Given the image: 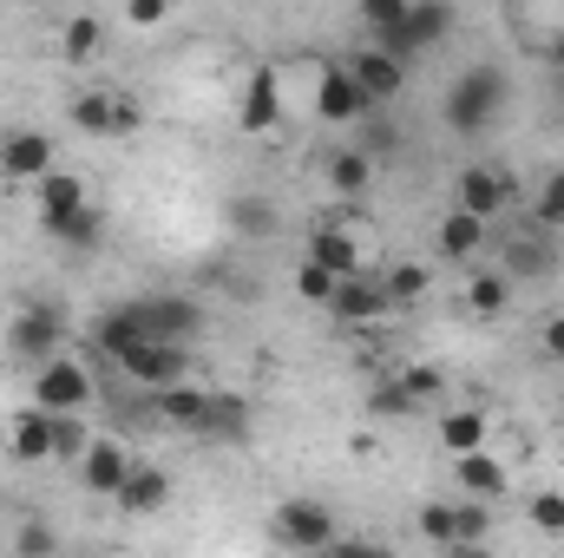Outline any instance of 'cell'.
<instances>
[{"label":"cell","mask_w":564,"mask_h":558,"mask_svg":"<svg viewBox=\"0 0 564 558\" xmlns=\"http://www.w3.org/2000/svg\"><path fill=\"white\" fill-rule=\"evenodd\" d=\"M506 73L499 66H466L453 86H446V106H440V119H446V132H459V139H479V132H492V119L506 112Z\"/></svg>","instance_id":"cell-1"},{"label":"cell","mask_w":564,"mask_h":558,"mask_svg":"<svg viewBox=\"0 0 564 558\" xmlns=\"http://www.w3.org/2000/svg\"><path fill=\"white\" fill-rule=\"evenodd\" d=\"M7 348H13V362H53L59 348H66V309L59 302H46V296H33V302H20L13 309V322H7Z\"/></svg>","instance_id":"cell-2"},{"label":"cell","mask_w":564,"mask_h":558,"mask_svg":"<svg viewBox=\"0 0 564 558\" xmlns=\"http://www.w3.org/2000/svg\"><path fill=\"white\" fill-rule=\"evenodd\" d=\"M33 401H40L46 415H86V408L99 401L93 368H86V362H73V355L59 348L53 362H40V368H33Z\"/></svg>","instance_id":"cell-3"},{"label":"cell","mask_w":564,"mask_h":558,"mask_svg":"<svg viewBox=\"0 0 564 558\" xmlns=\"http://www.w3.org/2000/svg\"><path fill=\"white\" fill-rule=\"evenodd\" d=\"M270 539H276L282 552H328L341 539L335 506H322V500H282L276 513H270Z\"/></svg>","instance_id":"cell-4"},{"label":"cell","mask_w":564,"mask_h":558,"mask_svg":"<svg viewBox=\"0 0 564 558\" xmlns=\"http://www.w3.org/2000/svg\"><path fill=\"white\" fill-rule=\"evenodd\" d=\"M453 20H459V13H453V0H414V7H408V20H401L394 33H381L375 46H388L394 60H408V66H414L426 46H446V40H453Z\"/></svg>","instance_id":"cell-5"},{"label":"cell","mask_w":564,"mask_h":558,"mask_svg":"<svg viewBox=\"0 0 564 558\" xmlns=\"http://www.w3.org/2000/svg\"><path fill=\"white\" fill-rule=\"evenodd\" d=\"M73 126L93 132V139H132V132L144 126V106L132 99V93H106V86H93V93L73 99Z\"/></svg>","instance_id":"cell-6"},{"label":"cell","mask_w":564,"mask_h":558,"mask_svg":"<svg viewBox=\"0 0 564 558\" xmlns=\"http://www.w3.org/2000/svg\"><path fill=\"white\" fill-rule=\"evenodd\" d=\"M328 315H335V322H348V329H375V322H388V315H394V296H388V282H381V277L355 270V277L335 282Z\"/></svg>","instance_id":"cell-7"},{"label":"cell","mask_w":564,"mask_h":558,"mask_svg":"<svg viewBox=\"0 0 564 558\" xmlns=\"http://www.w3.org/2000/svg\"><path fill=\"white\" fill-rule=\"evenodd\" d=\"M368 112H375V99L361 93V79L348 73V60H341V66L328 60V66H322V86H315V119H322V126H361Z\"/></svg>","instance_id":"cell-8"},{"label":"cell","mask_w":564,"mask_h":558,"mask_svg":"<svg viewBox=\"0 0 564 558\" xmlns=\"http://www.w3.org/2000/svg\"><path fill=\"white\" fill-rule=\"evenodd\" d=\"M499 270H506L512 282L558 277V244H552V230H545V224H532V230L506 237V244H499Z\"/></svg>","instance_id":"cell-9"},{"label":"cell","mask_w":564,"mask_h":558,"mask_svg":"<svg viewBox=\"0 0 564 558\" xmlns=\"http://www.w3.org/2000/svg\"><path fill=\"white\" fill-rule=\"evenodd\" d=\"M355 237H368V230L335 211V217H322V224L308 230V250H302V257H315V264L335 270V277H355V270H361V244H355Z\"/></svg>","instance_id":"cell-10"},{"label":"cell","mask_w":564,"mask_h":558,"mask_svg":"<svg viewBox=\"0 0 564 558\" xmlns=\"http://www.w3.org/2000/svg\"><path fill=\"white\" fill-rule=\"evenodd\" d=\"M144 342H158V335H151V329H144L139 302H119V309H106V315H99V322H93V348H99V355H106V362H119V368H126V362H132V355H139Z\"/></svg>","instance_id":"cell-11"},{"label":"cell","mask_w":564,"mask_h":558,"mask_svg":"<svg viewBox=\"0 0 564 558\" xmlns=\"http://www.w3.org/2000/svg\"><path fill=\"white\" fill-rule=\"evenodd\" d=\"M144 315V329L158 335V342H191L197 329H204V302L197 296H132Z\"/></svg>","instance_id":"cell-12"},{"label":"cell","mask_w":564,"mask_h":558,"mask_svg":"<svg viewBox=\"0 0 564 558\" xmlns=\"http://www.w3.org/2000/svg\"><path fill=\"white\" fill-rule=\"evenodd\" d=\"M486 244H492V224H486V217H473L466 204H453V211L433 224V250H440V264H473Z\"/></svg>","instance_id":"cell-13"},{"label":"cell","mask_w":564,"mask_h":558,"mask_svg":"<svg viewBox=\"0 0 564 558\" xmlns=\"http://www.w3.org/2000/svg\"><path fill=\"white\" fill-rule=\"evenodd\" d=\"M348 73L361 79V93L375 99V106H388V99H401V86H408V60H394L388 46H361V53H348Z\"/></svg>","instance_id":"cell-14"},{"label":"cell","mask_w":564,"mask_h":558,"mask_svg":"<svg viewBox=\"0 0 564 558\" xmlns=\"http://www.w3.org/2000/svg\"><path fill=\"white\" fill-rule=\"evenodd\" d=\"M453 191H459V204H466L473 217L492 224V217H506V204H512V171H499V164H466Z\"/></svg>","instance_id":"cell-15"},{"label":"cell","mask_w":564,"mask_h":558,"mask_svg":"<svg viewBox=\"0 0 564 558\" xmlns=\"http://www.w3.org/2000/svg\"><path fill=\"white\" fill-rule=\"evenodd\" d=\"M453 480H459L466 500H506L512 466H506V460L492 453V440H486V447H473V453H453Z\"/></svg>","instance_id":"cell-16"},{"label":"cell","mask_w":564,"mask_h":558,"mask_svg":"<svg viewBox=\"0 0 564 558\" xmlns=\"http://www.w3.org/2000/svg\"><path fill=\"white\" fill-rule=\"evenodd\" d=\"M282 119V79L276 66H257L250 73V86H243V112H237V132H250V139H263V132H276Z\"/></svg>","instance_id":"cell-17"},{"label":"cell","mask_w":564,"mask_h":558,"mask_svg":"<svg viewBox=\"0 0 564 558\" xmlns=\"http://www.w3.org/2000/svg\"><path fill=\"white\" fill-rule=\"evenodd\" d=\"M46 171H53V139H46V132H33V126L0 132V178L33 184V178H46Z\"/></svg>","instance_id":"cell-18"},{"label":"cell","mask_w":564,"mask_h":558,"mask_svg":"<svg viewBox=\"0 0 564 558\" xmlns=\"http://www.w3.org/2000/svg\"><path fill=\"white\" fill-rule=\"evenodd\" d=\"M40 230L59 244V250H99V237H106V217L93 211V197L86 204H73V211H40Z\"/></svg>","instance_id":"cell-19"},{"label":"cell","mask_w":564,"mask_h":558,"mask_svg":"<svg viewBox=\"0 0 564 558\" xmlns=\"http://www.w3.org/2000/svg\"><path fill=\"white\" fill-rule=\"evenodd\" d=\"M126 375H132L139 388H171V382H184V375H191V342H144L139 355L126 362Z\"/></svg>","instance_id":"cell-20"},{"label":"cell","mask_w":564,"mask_h":558,"mask_svg":"<svg viewBox=\"0 0 564 558\" xmlns=\"http://www.w3.org/2000/svg\"><path fill=\"white\" fill-rule=\"evenodd\" d=\"M126 473H132V453H126L119 440H93V447L79 453V486H86V493H99V500H112Z\"/></svg>","instance_id":"cell-21"},{"label":"cell","mask_w":564,"mask_h":558,"mask_svg":"<svg viewBox=\"0 0 564 558\" xmlns=\"http://www.w3.org/2000/svg\"><path fill=\"white\" fill-rule=\"evenodd\" d=\"M171 500V473L164 466H144V460H132V473L119 480V493H112V506L119 513H132V519H144V513H158Z\"/></svg>","instance_id":"cell-22"},{"label":"cell","mask_w":564,"mask_h":558,"mask_svg":"<svg viewBox=\"0 0 564 558\" xmlns=\"http://www.w3.org/2000/svg\"><path fill=\"white\" fill-rule=\"evenodd\" d=\"M224 224H230V237H243V244H263V237H276V204L270 197H257V191H230L224 197Z\"/></svg>","instance_id":"cell-23"},{"label":"cell","mask_w":564,"mask_h":558,"mask_svg":"<svg viewBox=\"0 0 564 558\" xmlns=\"http://www.w3.org/2000/svg\"><path fill=\"white\" fill-rule=\"evenodd\" d=\"M7 447H13V460L20 466H40V460H53V415L33 401L26 415H13V427H7Z\"/></svg>","instance_id":"cell-24"},{"label":"cell","mask_w":564,"mask_h":558,"mask_svg":"<svg viewBox=\"0 0 564 558\" xmlns=\"http://www.w3.org/2000/svg\"><path fill=\"white\" fill-rule=\"evenodd\" d=\"M151 401H158V420H164V427L197 433V420H204V408H210V388H197V382L184 375V382H171V388H151Z\"/></svg>","instance_id":"cell-25"},{"label":"cell","mask_w":564,"mask_h":558,"mask_svg":"<svg viewBox=\"0 0 564 558\" xmlns=\"http://www.w3.org/2000/svg\"><path fill=\"white\" fill-rule=\"evenodd\" d=\"M322 66L328 60H315V53H302V60H282L276 79H282V112H302V119H315V86H322Z\"/></svg>","instance_id":"cell-26"},{"label":"cell","mask_w":564,"mask_h":558,"mask_svg":"<svg viewBox=\"0 0 564 558\" xmlns=\"http://www.w3.org/2000/svg\"><path fill=\"white\" fill-rule=\"evenodd\" d=\"M197 433H204V440H250V401L210 388V408H204V420H197Z\"/></svg>","instance_id":"cell-27"},{"label":"cell","mask_w":564,"mask_h":558,"mask_svg":"<svg viewBox=\"0 0 564 558\" xmlns=\"http://www.w3.org/2000/svg\"><path fill=\"white\" fill-rule=\"evenodd\" d=\"M492 440V415L486 408H453V415H440V453H473V447H486Z\"/></svg>","instance_id":"cell-28"},{"label":"cell","mask_w":564,"mask_h":558,"mask_svg":"<svg viewBox=\"0 0 564 558\" xmlns=\"http://www.w3.org/2000/svg\"><path fill=\"white\" fill-rule=\"evenodd\" d=\"M506 309H512V277H506V270H473V277H466V315L492 322V315H506Z\"/></svg>","instance_id":"cell-29"},{"label":"cell","mask_w":564,"mask_h":558,"mask_svg":"<svg viewBox=\"0 0 564 558\" xmlns=\"http://www.w3.org/2000/svg\"><path fill=\"white\" fill-rule=\"evenodd\" d=\"M99 46H106V20H99V13H73V20L59 26V60H66V66H86Z\"/></svg>","instance_id":"cell-30"},{"label":"cell","mask_w":564,"mask_h":558,"mask_svg":"<svg viewBox=\"0 0 564 558\" xmlns=\"http://www.w3.org/2000/svg\"><path fill=\"white\" fill-rule=\"evenodd\" d=\"M322 171H328V184H335L341 197H361V191H368V178H375V158H368V151H355V144H341V151H328V164H322Z\"/></svg>","instance_id":"cell-31"},{"label":"cell","mask_w":564,"mask_h":558,"mask_svg":"<svg viewBox=\"0 0 564 558\" xmlns=\"http://www.w3.org/2000/svg\"><path fill=\"white\" fill-rule=\"evenodd\" d=\"M368 415H381V420H408V415H421V401H414V388H408L401 375H381V382L368 388Z\"/></svg>","instance_id":"cell-32"},{"label":"cell","mask_w":564,"mask_h":558,"mask_svg":"<svg viewBox=\"0 0 564 558\" xmlns=\"http://www.w3.org/2000/svg\"><path fill=\"white\" fill-rule=\"evenodd\" d=\"M33 197H40V211H73V204H86V178L46 171V178H33Z\"/></svg>","instance_id":"cell-33"},{"label":"cell","mask_w":564,"mask_h":558,"mask_svg":"<svg viewBox=\"0 0 564 558\" xmlns=\"http://www.w3.org/2000/svg\"><path fill=\"white\" fill-rule=\"evenodd\" d=\"M388 296H394V309H414V302H421L426 289H433V270H426V264H394V270H388Z\"/></svg>","instance_id":"cell-34"},{"label":"cell","mask_w":564,"mask_h":558,"mask_svg":"<svg viewBox=\"0 0 564 558\" xmlns=\"http://www.w3.org/2000/svg\"><path fill=\"white\" fill-rule=\"evenodd\" d=\"M421 539L433 552H459V519H453V506H421Z\"/></svg>","instance_id":"cell-35"},{"label":"cell","mask_w":564,"mask_h":558,"mask_svg":"<svg viewBox=\"0 0 564 558\" xmlns=\"http://www.w3.org/2000/svg\"><path fill=\"white\" fill-rule=\"evenodd\" d=\"M459 519V552H479L492 539V500H473V506H453Z\"/></svg>","instance_id":"cell-36"},{"label":"cell","mask_w":564,"mask_h":558,"mask_svg":"<svg viewBox=\"0 0 564 558\" xmlns=\"http://www.w3.org/2000/svg\"><path fill=\"white\" fill-rule=\"evenodd\" d=\"M335 270H322V264H315V257H302V264H295V296H302V302H315V309H328V296H335Z\"/></svg>","instance_id":"cell-37"},{"label":"cell","mask_w":564,"mask_h":558,"mask_svg":"<svg viewBox=\"0 0 564 558\" xmlns=\"http://www.w3.org/2000/svg\"><path fill=\"white\" fill-rule=\"evenodd\" d=\"M86 447H93L86 420H79V415H53V460H79Z\"/></svg>","instance_id":"cell-38"},{"label":"cell","mask_w":564,"mask_h":558,"mask_svg":"<svg viewBox=\"0 0 564 558\" xmlns=\"http://www.w3.org/2000/svg\"><path fill=\"white\" fill-rule=\"evenodd\" d=\"M408 7H414V0H361V26H368V40L394 33V26L408 20Z\"/></svg>","instance_id":"cell-39"},{"label":"cell","mask_w":564,"mask_h":558,"mask_svg":"<svg viewBox=\"0 0 564 558\" xmlns=\"http://www.w3.org/2000/svg\"><path fill=\"white\" fill-rule=\"evenodd\" d=\"M13 552H20V558H46V552H59V533H53L46 519H20V533H13Z\"/></svg>","instance_id":"cell-40"},{"label":"cell","mask_w":564,"mask_h":558,"mask_svg":"<svg viewBox=\"0 0 564 558\" xmlns=\"http://www.w3.org/2000/svg\"><path fill=\"white\" fill-rule=\"evenodd\" d=\"M532 224L564 230V171H552V178H545V191H539V204H532Z\"/></svg>","instance_id":"cell-41"},{"label":"cell","mask_w":564,"mask_h":558,"mask_svg":"<svg viewBox=\"0 0 564 558\" xmlns=\"http://www.w3.org/2000/svg\"><path fill=\"white\" fill-rule=\"evenodd\" d=\"M525 519H532L539 533H552V539H564V493H539V500L525 506Z\"/></svg>","instance_id":"cell-42"},{"label":"cell","mask_w":564,"mask_h":558,"mask_svg":"<svg viewBox=\"0 0 564 558\" xmlns=\"http://www.w3.org/2000/svg\"><path fill=\"white\" fill-rule=\"evenodd\" d=\"M164 13H171V0H126V26H164Z\"/></svg>","instance_id":"cell-43"},{"label":"cell","mask_w":564,"mask_h":558,"mask_svg":"<svg viewBox=\"0 0 564 558\" xmlns=\"http://www.w3.org/2000/svg\"><path fill=\"white\" fill-rule=\"evenodd\" d=\"M401 382L414 388V401H440V395H446V382H440V368H408Z\"/></svg>","instance_id":"cell-44"},{"label":"cell","mask_w":564,"mask_h":558,"mask_svg":"<svg viewBox=\"0 0 564 558\" xmlns=\"http://www.w3.org/2000/svg\"><path fill=\"white\" fill-rule=\"evenodd\" d=\"M539 355L564 368V315H545V329H539Z\"/></svg>","instance_id":"cell-45"},{"label":"cell","mask_w":564,"mask_h":558,"mask_svg":"<svg viewBox=\"0 0 564 558\" xmlns=\"http://www.w3.org/2000/svg\"><path fill=\"white\" fill-rule=\"evenodd\" d=\"M394 139H401V126H394V119H375V126H368V158L394 151Z\"/></svg>","instance_id":"cell-46"},{"label":"cell","mask_w":564,"mask_h":558,"mask_svg":"<svg viewBox=\"0 0 564 558\" xmlns=\"http://www.w3.org/2000/svg\"><path fill=\"white\" fill-rule=\"evenodd\" d=\"M545 46H552V60H558V66H564V26H558V33H552V40H545Z\"/></svg>","instance_id":"cell-47"},{"label":"cell","mask_w":564,"mask_h":558,"mask_svg":"<svg viewBox=\"0 0 564 558\" xmlns=\"http://www.w3.org/2000/svg\"><path fill=\"white\" fill-rule=\"evenodd\" d=\"M558 433H564V408H558Z\"/></svg>","instance_id":"cell-48"}]
</instances>
